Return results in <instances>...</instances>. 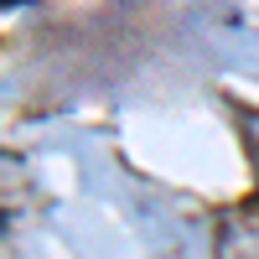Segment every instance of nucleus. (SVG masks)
I'll return each mask as SVG.
<instances>
[{"instance_id": "1", "label": "nucleus", "mask_w": 259, "mask_h": 259, "mask_svg": "<svg viewBox=\"0 0 259 259\" xmlns=\"http://www.w3.org/2000/svg\"><path fill=\"white\" fill-rule=\"evenodd\" d=\"M6 6H21V0H6Z\"/></svg>"}]
</instances>
